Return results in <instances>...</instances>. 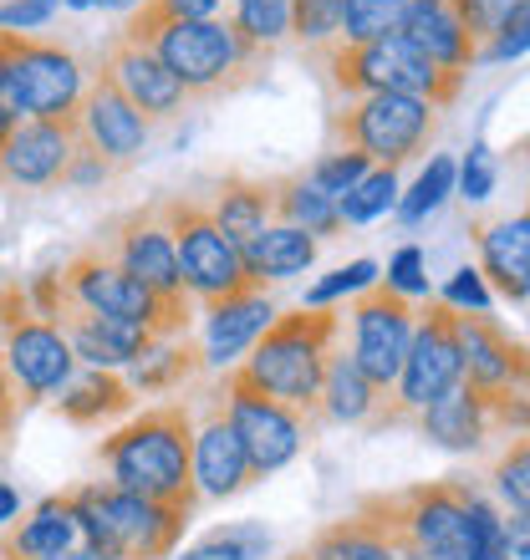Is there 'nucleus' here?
I'll return each mask as SVG.
<instances>
[{"mask_svg":"<svg viewBox=\"0 0 530 560\" xmlns=\"http://www.w3.org/2000/svg\"><path fill=\"white\" fill-rule=\"evenodd\" d=\"M270 214L291 230H307L311 240L316 235H337L342 220H337V199L322 194L311 184V174H286V178H270Z\"/></svg>","mask_w":530,"mask_h":560,"instance_id":"30","label":"nucleus"},{"mask_svg":"<svg viewBox=\"0 0 530 560\" xmlns=\"http://www.w3.org/2000/svg\"><path fill=\"white\" fill-rule=\"evenodd\" d=\"M15 510H21V494L0 479V525H5V520H15Z\"/></svg>","mask_w":530,"mask_h":560,"instance_id":"50","label":"nucleus"},{"mask_svg":"<svg viewBox=\"0 0 530 560\" xmlns=\"http://www.w3.org/2000/svg\"><path fill=\"white\" fill-rule=\"evenodd\" d=\"M128 408H132V387L107 368L72 372V377L61 383V398H57V413L82 428L103 423V418H118V413H128Z\"/></svg>","mask_w":530,"mask_h":560,"instance_id":"28","label":"nucleus"},{"mask_svg":"<svg viewBox=\"0 0 530 560\" xmlns=\"http://www.w3.org/2000/svg\"><path fill=\"white\" fill-rule=\"evenodd\" d=\"M276 306L265 301V291H251L240 301H224V306L209 311V341H205V362H235L240 352H251V341L270 326Z\"/></svg>","mask_w":530,"mask_h":560,"instance_id":"27","label":"nucleus"},{"mask_svg":"<svg viewBox=\"0 0 530 560\" xmlns=\"http://www.w3.org/2000/svg\"><path fill=\"white\" fill-rule=\"evenodd\" d=\"M393 205H398V174L393 168H368V174L337 199V220H342V230H347V224H372Z\"/></svg>","mask_w":530,"mask_h":560,"instance_id":"34","label":"nucleus"},{"mask_svg":"<svg viewBox=\"0 0 530 560\" xmlns=\"http://www.w3.org/2000/svg\"><path fill=\"white\" fill-rule=\"evenodd\" d=\"M51 11H57V0H5L0 5V26L31 31V26H42V21H51Z\"/></svg>","mask_w":530,"mask_h":560,"instance_id":"48","label":"nucleus"},{"mask_svg":"<svg viewBox=\"0 0 530 560\" xmlns=\"http://www.w3.org/2000/svg\"><path fill=\"white\" fill-rule=\"evenodd\" d=\"M383 408V393L357 372L353 352H332L326 362V377H322V402H316V413L332 418V423H347V428H368L372 413Z\"/></svg>","mask_w":530,"mask_h":560,"instance_id":"29","label":"nucleus"},{"mask_svg":"<svg viewBox=\"0 0 530 560\" xmlns=\"http://www.w3.org/2000/svg\"><path fill=\"white\" fill-rule=\"evenodd\" d=\"M270 535L261 525H224V530L205 535V546L189 550L194 560H265Z\"/></svg>","mask_w":530,"mask_h":560,"instance_id":"38","label":"nucleus"},{"mask_svg":"<svg viewBox=\"0 0 530 560\" xmlns=\"http://www.w3.org/2000/svg\"><path fill=\"white\" fill-rule=\"evenodd\" d=\"M470 240L480 245V276L495 280V291L510 306H526L530 295V214L516 209L505 220H474Z\"/></svg>","mask_w":530,"mask_h":560,"instance_id":"21","label":"nucleus"},{"mask_svg":"<svg viewBox=\"0 0 530 560\" xmlns=\"http://www.w3.org/2000/svg\"><path fill=\"white\" fill-rule=\"evenodd\" d=\"M107 77H113V88L123 92L132 103V113L153 128V122H169V118H178L184 113V88L174 82V72L163 67L148 46H138V42H123V36H113L107 42V67H103Z\"/></svg>","mask_w":530,"mask_h":560,"instance_id":"19","label":"nucleus"},{"mask_svg":"<svg viewBox=\"0 0 530 560\" xmlns=\"http://www.w3.org/2000/svg\"><path fill=\"white\" fill-rule=\"evenodd\" d=\"M495 489H500L516 515H530V443L516 439L510 454L495 464Z\"/></svg>","mask_w":530,"mask_h":560,"instance_id":"41","label":"nucleus"},{"mask_svg":"<svg viewBox=\"0 0 530 560\" xmlns=\"http://www.w3.org/2000/svg\"><path fill=\"white\" fill-rule=\"evenodd\" d=\"M403 15H408V0H347L342 5V26L337 42H383L403 31Z\"/></svg>","mask_w":530,"mask_h":560,"instance_id":"32","label":"nucleus"},{"mask_svg":"<svg viewBox=\"0 0 530 560\" xmlns=\"http://www.w3.org/2000/svg\"><path fill=\"white\" fill-rule=\"evenodd\" d=\"M459 174V189H464V199H485L489 189H495V163H489V148L474 143L470 159H464V168H454Z\"/></svg>","mask_w":530,"mask_h":560,"instance_id":"47","label":"nucleus"},{"mask_svg":"<svg viewBox=\"0 0 530 560\" xmlns=\"http://www.w3.org/2000/svg\"><path fill=\"white\" fill-rule=\"evenodd\" d=\"M224 0H143L138 11L123 21V42H143L148 31L159 26H174V21H209V15H220Z\"/></svg>","mask_w":530,"mask_h":560,"instance_id":"35","label":"nucleus"},{"mask_svg":"<svg viewBox=\"0 0 530 560\" xmlns=\"http://www.w3.org/2000/svg\"><path fill=\"white\" fill-rule=\"evenodd\" d=\"M77 133L82 143L107 163V168H132L148 148V122L132 113V103L113 88V77L97 72L82 88V103H77Z\"/></svg>","mask_w":530,"mask_h":560,"instance_id":"18","label":"nucleus"},{"mask_svg":"<svg viewBox=\"0 0 530 560\" xmlns=\"http://www.w3.org/2000/svg\"><path fill=\"white\" fill-rule=\"evenodd\" d=\"M97 250L113 255L138 285H148L163 301H189L184 280H178V260H174V240L159 220V205H138L118 220H107L97 230Z\"/></svg>","mask_w":530,"mask_h":560,"instance_id":"15","label":"nucleus"},{"mask_svg":"<svg viewBox=\"0 0 530 560\" xmlns=\"http://www.w3.org/2000/svg\"><path fill=\"white\" fill-rule=\"evenodd\" d=\"M220 402H224L230 428H235L240 448L251 458V479H265V474L286 469V464L307 448V439H311L307 418L296 413V408H286V402H276L270 393H261L240 368L224 372Z\"/></svg>","mask_w":530,"mask_h":560,"instance_id":"12","label":"nucleus"},{"mask_svg":"<svg viewBox=\"0 0 530 560\" xmlns=\"http://www.w3.org/2000/svg\"><path fill=\"white\" fill-rule=\"evenodd\" d=\"M57 280L67 285V295L82 301L88 311L113 316V322H128V326H143V331H153L159 341L189 331L194 301H163V295H153L148 285H138L113 255L97 250V245L77 250L72 260L57 270Z\"/></svg>","mask_w":530,"mask_h":560,"instance_id":"9","label":"nucleus"},{"mask_svg":"<svg viewBox=\"0 0 530 560\" xmlns=\"http://www.w3.org/2000/svg\"><path fill=\"white\" fill-rule=\"evenodd\" d=\"M526 26H530V5L526 0H516L510 11H505V21L495 31H489V42L480 46V61H510V57H520L526 51Z\"/></svg>","mask_w":530,"mask_h":560,"instance_id":"42","label":"nucleus"},{"mask_svg":"<svg viewBox=\"0 0 530 560\" xmlns=\"http://www.w3.org/2000/svg\"><path fill=\"white\" fill-rule=\"evenodd\" d=\"M159 220H163V230H169V240H174L178 280H184L189 301H205V306L215 311V306H224V301H240V295L261 291V285L245 276V266H240V250L215 230L205 199L169 194V199H159Z\"/></svg>","mask_w":530,"mask_h":560,"instance_id":"7","label":"nucleus"},{"mask_svg":"<svg viewBox=\"0 0 530 560\" xmlns=\"http://www.w3.org/2000/svg\"><path fill=\"white\" fill-rule=\"evenodd\" d=\"M388 285L398 295H428V276H424V250L418 245H403L393 255V270H388Z\"/></svg>","mask_w":530,"mask_h":560,"instance_id":"45","label":"nucleus"},{"mask_svg":"<svg viewBox=\"0 0 530 560\" xmlns=\"http://www.w3.org/2000/svg\"><path fill=\"white\" fill-rule=\"evenodd\" d=\"M97 464L107 469V485L138 500L169 504L178 515H194V418L184 402H163L123 423L113 439H103Z\"/></svg>","mask_w":530,"mask_h":560,"instance_id":"1","label":"nucleus"},{"mask_svg":"<svg viewBox=\"0 0 530 560\" xmlns=\"http://www.w3.org/2000/svg\"><path fill=\"white\" fill-rule=\"evenodd\" d=\"M459 311L439 295H424V306L413 311V337L408 352H403V368H398V383L388 387L383 408L372 413V433L383 428H403L424 413L434 398H443L449 387H459L464 377V357H459V331H454Z\"/></svg>","mask_w":530,"mask_h":560,"instance_id":"6","label":"nucleus"},{"mask_svg":"<svg viewBox=\"0 0 530 560\" xmlns=\"http://www.w3.org/2000/svg\"><path fill=\"white\" fill-rule=\"evenodd\" d=\"M398 36L443 72H470L480 61V46H474L464 15L454 11V0H408V15H403Z\"/></svg>","mask_w":530,"mask_h":560,"instance_id":"22","label":"nucleus"},{"mask_svg":"<svg viewBox=\"0 0 530 560\" xmlns=\"http://www.w3.org/2000/svg\"><path fill=\"white\" fill-rule=\"evenodd\" d=\"M342 5H347V0H291V36L307 46V51L311 46L337 42Z\"/></svg>","mask_w":530,"mask_h":560,"instance_id":"39","label":"nucleus"},{"mask_svg":"<svg viewBox=\"0 0 530 560\" xmlns=\"http://www.w3.org/2000/svg\"><path fill=\"white\" fill-rule=\"evenodd\" d=\"M15 423H21V402H15V387L11 377H5V362H0V439L11 443Z\"/></svg>","mask_w":530,"mask_h":560,"instance_id":"49","label":"nucleus"},{"mask_svg":"<svg viewBox=\"0 0 530 560\" xmlns=\"http://www.w3.org/2000/svg\"><path fill=\"white\" fill-rule=\"evenodd\" d=\"M372 280H378V266H372V260H353V266H342L326 280H316L307 295V306H326V301H337V295H347V291H362Z\"/></svg>","mask_w":530,"mask_h":560,"instance_id":"43","label":"nucleus"},{"mask_svg":"<svg viewBox=\"0 0 530 560\" xmlns=\"http://www.w3.org/2000/svg\"><path fill=\"white\" fill-rule=\"evenodd\" d=\"M97 5H132V0H97Z\"/></svg>","mask_w":530,"mask_h":560,"instance_id":"54","label":"nucleus"},{"mask_svg":"<svg viewBox=\"0 0 530 560\" xmlns=\"http://www.w3.org/2000/svg\"><path fill=\"white\" fill-rule=\"evenodd\" d=\"M413 337V301L398 295L388 280L362 285L353 301V362L378 393L398 383L403 352Z\"/></svg>","mask_w":530,"mask_h":560,"instance_id":"13","label":"nucleus"},{"mask_svg":"<svg viewBox=\"0 0 530 560\" xmlns=\"http://www.w3.org/2000/svg\"><path fill=\"white\" fill-rule=\"evenodd\" d=\"M326 72V88L342 97H368V92H408L424 97L428 107H449L464 88V72H443L434 61H424L403 36H383V42H326L307 51Z\"/></svg>","mask_w":530,"mask_h":560,"instance_id":"4","label":"nucleus"},{"mask_svg":"<svg viewBox=\"0 0 530 560\" xmlns=\"http://www.w3.org/2000/svg\"><path fill=\"white\" fill-rule=\"evenodd\" d=\"M67 5H72V11H88V5H97V0H67Z\"/></svg>","mask_w":530,"mask_h":560,"instance_id":"53","label":"nucleus"},{"mask_svg":"<svg viewBox=\"0 0 530 560\" xmlns=\"http://www.w3.org/2000/svg\"><path fill=\"white\" fill-rule=\"evenodd\" d=\"M439 133V107H428L424 97L408 92H368V97H347L342 113H332V138L362 153L378 168L418 159Z\"/></svg>","mask_w":530,"mask_h":560,"instance_id":"10","label":"nucleus"},{"mask_svg":"<svg viewBox=\"0 0 530 560\" xmlns=\"http://www.w3.org/2000/svg\"><path fill=\"white\" fill-rule=\"evenodd\" d=\"M0 454H5V439H0Z\"/></svg>","mask_w":530,"mask_h":560,"instance_id":"57","label":"nucleus"},{"mask_svg":"<svg viewBox=\"0 0 530 560\" xmlns=\"http://www.w3.org/2000/svg\"><path fill=\"white\" fill-rule=\"evenodd\" d=\"M439 301H449V306H470V311H485L489 306V285H485V276L474 266H464V270H454V280L443 285V295Z\"/></svg>","mask_w":530,"mask_h":560,"instance_id":"46","label":"nucleus"},{"mask_svg":"<svg viewBox=\"0 0 530 560\" xmlns=\"http://www.w3.org/2000/svg\"><path fill=\"white\" fill-rule=\"evenodd\" d=\"M0 301H5V280H0Z\"/></svg>","mask_w":530,"mask_h":560,"instance_id":"55","label":"nucleus"},{"mask_svg":"<svg viewBox=\"0 0 530 560\" xmlns=\"http://www.w3.org/2000/svg\"><path fill=\"white\" fill-rule=\"evenodd\" d=\"M311 260H316V240H311L307 230H291V224H265L261 235L240 245V266H245V276H251L261 291L270 280L301 276Z\"/></svg>","mask_w":530,"mask_h":560,"instance_id":"25","label":"nucleus"},{"mask_svg":"<svg viewBox=\"0 0 530 560\" xmlns=\"http://www.w3.org/2000/svg\"><path fill=\"white\" fill-rule=\"evenodd\" d=\"M138 46H148L174 72V82L184 88L189 103H215V97H230V92L251 88L255 77L270 67V57H276V46H261L251 36H240L220 15L159 26V31H148Z\"/></svg>","mask_w":530,"mask_h":560,"instance_id":"3","label":"nucleus"},{"mask_svg":"<svg viewBox=\"0 0 530 560\" xmlns=\"http://www.w3.org/2000/svg\"><path fill=\"white\" fill-rule=\"evenodd\" d=\"M413 423H418V433H424L428 443H439L449 454H474V448L489 439L485 408H480V398H474L464 383L449 387L443 398H434Z\"/></svg>","mask_w":530,"mask_h":560,"instance_id":"24","label":"nucleus"},{"mask_svg":"<svg viewBox=\"0 0 530 560\" xmlns=\"http://www.w3.org/2000/svg\"><path fill=\"white\" fill-rule=\"evenodd\" d=\"M307 560H388V540L372 530L368 520H332L316 540H311Z\"/></svg>","mask_w":530,"mask_h":560,"instance_id":"31","label":"nucleus"},{"mask_svg":"<svg viewBox=\"0 0 530 560\" xmlns=\"http://www.w3.org/2000/svg\"><path fill=\"white\" fill-rule=\"evenodd\" d=\"M36 560H92V556H88L82 546H72V550H57V556H36Z\"/></svg>","mask_w":530,"mask_h":560,"instance_id":"52","label":"nucleus"},{"mask_svg":"<svg viewBox=\"0 0 530 560\" xmlns=\"http://www.w3.org/2000/svg\"><path fill=\"white\" fill-rule=\"evenodd\" d=\"M205 209H209V220H215V230L240 250V245L261 235L265 220H270V178L224 174Z\"/></svg>","mask_w":530,"mask_h":560,"instance_id":"23","label":"nucleus"},{"mask_svg":"<svg viewBox=\"0 0 530 560\" xmlns=\"http://www.w3.org/2000/svg\"><path fill=\"white\" fill-rule=\"evenodd\" d=\"M368 168H372V163L362 159V153H353V148H342V153H326V159H316V163L307 168V174H311V184H316L322 194L342 199V194L353 189V184H357L362 174H368Z\"/></svg>","mask_w":530,"mask_h":560,"instance_id":"40","label":"nucleus"},{"mask_svg":"<svg viewBox=\"0 0 530 560\" xmlns=\"http://www.w3.org/2000/svg\"><path fill=\"white\" fill-rule=\"evenodd\" d=\"M15 122H21V118H15L11 107H5V97H0V148H5V138H11V128H15Z\"/></svg>","mask_w":530,"mask_h":560,"instance_id":"51","label":"nucleus"},{"mask_svg":"<svg viewBox=\"0 0 530 560\" xmlns=\"http://www.w3.org/2000/svg\"><path fill=\"white\" fill-rule=\"evenodd\" d=\"M67 500L77 520V546L92 560H163L189 525V515L123 494L113 485H82Z\"/></svg>","mask_w":530,"mask_h":560,"instance_id":"5","label":"nucleus"},{"mask_svg":"<svg viewBox=\"0 0 530 560\" xmlns=\"http://www.w3.org/2000/svg\"><path fill=\"white\" fill-rule=\"evenodd\" d=\"M230 5H235L230 26L261 46H276L291 31V0H230Z\"/></svg>","mask_w":530,"mask_h":560,"instance_id":"36","label":"nucleus"},{"mask_svg":"<svg viewBox=\"0 0 530 560\" xmlns=\"http://www.w3.org/2000/svg\"><path fill=\"white\" fill-rule=\"evenodd\" d=\"M510 5H516V0H454V11L464 15V26H470L474 46H485V42H489V31L500 26Z\"/></svg>","mask_w":530,"mask_h":560,"instance_id":"44","label":"nucleus"},{"mask_svg":"<svg viewBox=\"0 0 530 560\" xmlns=\"http://www.w3.org/2000/svg\"><path fill=\"white\" fill-rule=\"evenodd\" d=\"M342 337V316L332 306H296L276 311L270 326L251 341V357L235 362L261 393L316 423V402H322V377L332 362V347Z\"/></svg>","mask_w":530,"mask_h":560,"instance_id":"2","label":"nucleus"},{"mask_svg":"<svg viewBox=\"0 0 530 560\" xmlns=\"http://www.w3.org/2000/svg\"><path fill=\"white\" fill-rule=\"evenodd\" d=\"M291 560H307V550H301V556H291Z\"/></svg>","mask_w":530,"mask_h":560,"instance_id":"56","label":"nucleus"},{"mask_svg":"<svg viewBox=\"0 0 530 560\" xmlns=\"http://www.w3.org/2000/svg\"><path fill=\"white\" fill-rule=\"evenodd\" d=\"M449 194H454V159H434L424 174H418V184L398 199V214H403V224H418L424 214H434Z\"/></svg>","mask_w":530,"mask_h":560,"instance_id":"37","label":"nucleus"},{"mask_svg":"<svg viewBox=\"0 0 530 560\" xmlns=\"http://www.w3.org/2000/svg\"><path fill=\"white\" fill-rule=\"evenodd\" d=\"M205 368V347H194V341H184V347H169V352H153L143 357L138 368H132V393H169V387L189 383L194 372Z\"/></svg>","mask_w":530,"mask_h":560,"instance_id":"33","label":"nucleus"},{"mask_svg":"<svg viewBox=\"0 0 530 560\" xmlns=\"http://www.w3.org/2000/svg\"><path fill=\"white\" fill-rule=\"evenodd\" d=\"M88 77L57 42L0 26V97L15 118H77Z\"/></svg>","mask_w":530,"mask_h":560,"instance_id":"8","label":"nucleus"},{"mask_svg":"<svg viewBox=\"0 0 530 560\" xmlns=\"http://www.w3.org/2000/svg\"><path fill=\"white\" fill-rule=\"evenodd\" d=\"M0 362H5V377H11L21 408L61 393V383L77 372L67 337L46 316H36L31 295L11 280H5V301H0Z\"/></svg>","mask_w":530,"mask_h":560,"instance_id":"11","label":"nucleus"},{"mask_svg":"<svg viewBox=\"0 0 530 560\" xmlns=\"http://www.w3.org/2000/svg\"><path fill=\"white\" fill-rule=\"evenodd\" d=\"M77 546V520H72V500L51 494L31 510L21 525L0 535V560H36V556H57V550Z\"/></svg>","mask_w":530,"mask_h":560,"instance_id":"26","label":"nucleus"},{"mask_svg":"<svg viewBox=\"0 0 530 560\" xmlns=\"http://www.w3.org/2000/svg\"><path fill=\"white\" fill-rule=\"evenodd\" d=\"M251 485H255L251 458H245V448H240L235 428H230V418H224L220 393H215L205 423L194 428V489L209 494V500H230V494H240V489H251Z\"/></svg>","mask_w":530,"mask_h":560,"instance_id":"20","label":"nucleus"},{"mask_svg":"<svg viewBox=\"0 0 530 560\" xmlns=\"http://www.w3.org/2000/svg\"><path fill=\"white\" fill-rule=\"evenodd\" d=\"M459 331V357H464V377L459 383L470 387L480 402L489 398H510V393H526V347H520L510 331H505L495 316L485 311H459L454 316Z\"/></svg>","mask_w":530,"mask_h":560,"instance_id":"17","label":"nucleus"},{"mask_svg":"<svg viewBox=\"0 0 530 560\" xmlns=\"http://www.w3.org/2000/svg\"><path fill=\"white\" fill-rule=\"evenodd\" d=\"M388 510L413 546L434 560H470V485L464 479H428V485L388 494Z\"/></svg>","mask_w":530,"mask_h":560,"instance_id":"14","label":"nucleus"},{"mask_svg":"<svg viewBox=\"0 0 530 560\" xmlns=\"http://www.w3.org/2000/svg\"><path fill=\"white\" fill-rule=\"evenodd\" d=\"M77 118H21L0 148V184L15 194L61 189L77 163Z\"/></svg>","mask_w":530,"mask_h":560,"instance_id":"16","label":"nucleus"}]
</instances>
